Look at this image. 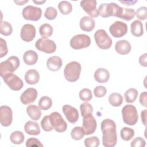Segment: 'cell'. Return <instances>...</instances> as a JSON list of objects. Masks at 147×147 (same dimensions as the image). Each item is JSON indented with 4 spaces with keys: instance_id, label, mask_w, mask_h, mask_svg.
<instances>
[{
    "instance_id": "7a4b0ae2",
    "label": "cell",
    "mask_w": 147,
    "mask_h": 147,
    "mask_svg": "<svg viewBox=\"0 0 147 147\" xmlns=\"http://www.w3.org/2000/svg\"><path fill=\"white\" fill-rule=\"evenodd\" d=\"M123 7L118 4L111 2L109 3H102L98 10V14L102 17L107 18L110 16H114L119 18L122 14Z\"/></svg>"
},
{
    "instance_id": "1f68e13d",
    "label": "cell",
    "mask_w": 147,
    "mask_h": 147,
    "mask_svg": "<svg viewBox=\"0 0 147 147\" xmlns=\"http://www.w3.org/2000/svg\"><path fill=\"white\" fill-rule=\"evenodd\" d=\"M10 140L13 144L19 145L21 144L24 142L25 140V136L21 131H15L11 134L10 136Z\"/></svg>"
},
{
    "instance_id": "74e56055",
    "label": "cell",
    "mask_w": 147,
    "mask_h": 147,
    "mask_svg": "<svg viewBox=\"0 0 147 147\" xmlns=\"http://www.w3.org/2000/svg\"><path fill=\"white\" fill-rule=\"evenodd\" d=\"M135 15L136 12L134 9L123 7V11L119 18L125 20L126 21H130L134 17Z\"/></svg>"
},
{
    "instance_id": "b9f144b4",
    "label": "cell",
    "mask_w": 147,
    "mask_h": 147,
    "mask_svg": "<svg viewBox=\"0 0 147 147\" xmlns=\"http://www.w3.org/2000/svg\"><path fill=\"white\" fill-rule=\"evenodd\" d=\"M41 126L44 131H50L52 130L53 127L51 123L49 115H46L42 118V121H41Z\"/></svg>"
},
{
    "instance_id": "2e32d148",
    "label": "cell",
    "mask_w": 147,
    "mask_h": 147,
    "mask_svg": "<svg viewBox=\"0 0 147 147\" xmlns=\"http://www.w3.org/2000/svg\"><path fill=\"white\" fill-rule=\"evenodd\" d=\"M97 123L92 115L83 117L82 127L84 130L85 135H90L94 133L96 129Z\"/></svg>"
},
{
    "instance_id": "ffe728a7",
    "label": "cell",
    "mask_w": 147,
    "mask_h": 147,
    "mask_svg": "<svg viewBox=\"0 0 147 147\" xmlns=\"http://www.w3.org/2000/svg\"><path fill=\"white\" fill-rule=\"evenodd\" d=\"M131 45L126 40H122L117 41L115 45L116 52L120 55H127L131 51Z\"/></svg>"
},
{
    "instance_id": "ab89813d",
    "label": "cell",
    "mask_w": 147,
    "mask_h": 147,
    "mask_svg": "<svg viewBox=\"0 0 147 147\" xmlns=\"http://www.w3.org/2000/svg\"><path fill=\"white\" fill-rule=\"evenodd\" d=\"M57 15V10L52 6L48 7L45 11L44 16L45 17L49 20H53L55 19Z\"/></svg>"
},
{
    "instance_id": "7bdbcfd3",
    "label": "cell",
    "mask_w": 147,
    "mask_h": 147,
    "mask_svg": "<svg viewBox=\"0 0 147 147\" xmlns=\"http://www.w3.org/2000/svg\"><path fill=\"white\" fill-rule=\"evenodd\" d=\"M136 16L140 20H145L147 18V8L145 6L139 7L136 12Z\"/></svg>"
},
{
    "instance_id": "816d5d0a",
    "label": "cell",
    "mask_w": 147,
    "mask_h": 147,
    "mask_svg": "<svg viewBox=\"0 0 147 147\" xmlns=\"http://www.w3.org/2000/svg\"><path fill=\"white\" fill-rule=\"evenodd\" d=\"M137 1H121V3H123V4H126V5L127 6H131V5H134V3H136Z\"/></svg>"
},
{
    "instance_id": "5bb4252c",
    "label": "cell",
    "mask_w": 147,
    "mask_h": 147,
    "mask_svg": "<svg viewBox=\"0 0 147 147\" xmlns=\"http://www.w3.org/2000/svg\"><path fill=\"white\" fill-rule=\"evenodd\" d=\"M36 34V30L34 26L30 24H26L21 28L20 36L24 41L30 42L34 38Z\"/></svg>"
},
{
    "instance_id": "f6af8a7d",
    "label": "cell",
    "mask_w": 147,
    "mask_h": 147,
    "mask_svg": "<svg viewBox=\"0 0 147 147\" xmlns=\"http://www.w3.org/2000/svg\"><path fill=\"white\" fill-rule=\"evenodd\" d=\"M26 146L27 147L32 146H37V147H43V145L41 142L36 138H29L26 141Z\"/></svg>"
},
{
    "instance_id": "d4e9b609",
    "label": "cell",
    "mask_w": 147,
    "mask_h": 147,
    "mask_svg": "<svg viewBox=\"0 0 147 147\" xmlns=\"http://www.w3.org/2000/svg\"><path fill=\"white\" fill-rule=\"evenodd\" d=\"M38 57L37 53L33 50H28L26 51L23 55L24 61L28 65L35 64L38 60Z\"/></svg>"
},
{
    "instance_id": "3957f363",
    "label": "cell",
    "mask_w": 147,
    "mask_h": 147,
    "mask_svg": "<svg viewBox=\"0 0 147 147\" xmlns=\"http://www.w3.org/2000/svg\"><path fill=\"white\" fill-rule=\"evenodd\" d=\"M82 67L77 61H71L68 63L64 69V75L65 79L69 82L77 81L80 75Z\"/></svg>"
},
{
    "instance_id": "e575fe53",
    "label": "cell",
    "mask_w": 147,
    "mask_h": 147,
    "mask_svg": "<svg viewBox=\"0 0 147 147\" xmlns=\"http://www.w3.org/2000/svg\"><path fill=\"white\" fill-rule=\"evenodd\" d=\"M85 135L84 130L83 127L76 126L73 128L71 131V136L75 140H80L84 137Z\"/></svg>"
},
{
    "instance_id": "f35d334b",
    "label": "cell",
    "mask_w": 147,
    "mask_h": 147,
    "mask_svg": "<svg viewBox=\"0 0 147 147\" xmlns=\"http://www.w3.org/2000/svg\"><path fill=\"white\" fill-rule=\"evenodd\" d=\"M79 96L80 99L85 102L90 101L92 98V94L91 91L87 88H83L79 92Z\"/></svg>"
},
{
    "instance_id": "52a82bcc",
    "label": "cell",
    "mask_w": 147,
    "mask_h": 147,
    "mask_svg": "<svg viewBox=\"0 0 147 147\" xmlns=\"http://www.w3.org/2000/svg\"><path fill=\"white\" fill-rule=\"evenodd\" d=\"M70 46L74 49H80L88 47L91 44L90 37L84 34L74 36L70 40Z\"/></svg>"
},
{
    "instance_id": "9c48e42d",
    "label": "cell",
    "mask_w": 147,
    "mask_h": 147,
    "mask_svg": "<svg viewBox=\"0 0 147 147\" xmlns=\"http://www.w3.org/2000/svg\"><path fill=\"white\" fill-rule=\"evenodd\" d=\"M36 48L40 51L50 54L54 53L56 50V45L55 42L51 40L40 38L35 43Z\"/></svg>"
},
{
    "instance_id": "f907efd6",
    "label": "cell",
    "mask_w": 147,
    "mask_h": 147,
    "mask_svg": "<svg viewBox=\"0 0 147 147\" xmlns=\"http://www.w3.org/2000/svg\"><path fill=\"white\" fill-rule=\"evenodd\" d=\"M141 118L142 124L146 127V110H144L141 113Z\"/></svg>"
},
{
    "instance_id": "8992f818",
    "label": "cell",
    "mask_w": 147,
    "mask_h": 147,
    "mask_svg": "<svg viewBox=\"0 0 147 147\" xmlns=\"http://www.w3.org/2000/svg\"><path fill=\"white\" fill-rule=\"evenodd\" d=\"M94 38L97 46L100 49H107L112 45V39L103 29L96 30L94 34Z\"/></svg>"
},
{
    "instance_id": "e0dca14e",
    "label": "cell",
    "mask_w": 147,
    "mask_h": 147,
    "mask_svg": "<svg viewBox=\"0 0 147 147\" xmlns=\"http://www.w3.org/2000/svg\"><path fill=\"white\" fill-rule=\"evenodd\" d=\"M62 111L67 119L71 123H75L79 118V113L77 109L71 105H65L62 107Z\"/></svg>"
},
{
    "instance_id": "d6a6232c",
    "label": "cell",
    "mask_w": 147,
    "mask_h": 147,
    "mask_svg": "<svg viewBox=\"0 0 147 147\" xmlns=\"http://www.w3.org/2000/svg\"><path fill=\"white\" fill-rule=\"evenodd\" d=\"M121 137L124 141H129L134 136V130L127 127L122 128L120 131Z\"/></svg>"
},
{
    "instance_id": "ba28073f",
    "label": "cell",
    "mask_w": 147,
    "mask_h": 147,
    "mask_svg": "<svg viewBox=\"0 0 147 147\" xmlns=\"http://www.w3.org/2000/svg\"><path fill=\"white\" fill-rule=\"evenodd\" d=\"M5 83L10 89L14 91H19L24 86L22 80L16 75L13 73H9L2 76Z\"/></svg>"
},
{
    "instance_id": "44dd1931",
    "label": "cell",
    "mask_w": 147,
    "mask_h": 147,
    "mask_svg": "<svg viewBox=\"0 0 147 147\" xmlns=\"http://www.w3.org/2000/svg\"><path fill=\"white\" fill-rule=\"evenodd\" d=\"M63 64L61 59L57 56L50 57L47 61V68L52 71H57L61 67Z\"/></svg>"
},
{
    "instance_id": "c3c4849f",
    "label": "cell",
    "mask_w": 147,
    "mask_h": 147,
    "mask_svg": "<svg viewBox=\"0 0 147 147\" xmlns=\"http://www.w3.org/2000/svg\"><path fill=\"white\" fill-rule=\"evenodd\" d=\"M146 100H147V92L146 91H144L140 94L139 100H140V104L145 107H147Z\"/></svg>"
},
{
    "instance_id": "60d3db41",
    "label": "cell",
    "mask_w": 147,
    "mask_h": 147,
    "mask_svg": "<svg viewBox=\"0 0 147 147\" xmlns=\"http://www.w3.org/2000/svg\"><path fill=\"white\" fill-rule=\"evenodd\" d=\"M99 140L97 137H88L84 140V145L86 147H97L99 145Z\"/></svg>"
},
{
    "instance_id": "4316f807",
    "label": "cell",
    "mask_w": 147,
    "mask_h": 147,
    "mask_svg": "<svg viewBox=\"0 0 147 147\" xmlns=\"http://www.w3.org/2000/svg\"><path fill=\"white\" fill-rule=\"evenodd\" d=\"M131 33L135 37H140L144 34L142 23L139 20L134 21L130 25Z\"/></svg>"
},
{
    "instance_id": "603a6c76",
    "label": "cell",
    "mask_w": 147,
    "mask_h": 147,
    "mask_svg": "<svg viewBox=\"0 0 147 147\" xmlns=\"http://www.w3.org/2000/svg\"><path fill=\"white\" fill-rule=\"evenodd\" d=\"M25 80L26 82L30 85L37 84L40 80V75L36 69H32L26 72L25 74Z\"/></svg>"
},
{
    "instance_id": "8fae6325",
    "label": "cell",
    "mask_w": 147,
    "mask_h": 147,
    "mask_svg": "<svg viewBox=\"0 0 147 147\" xmlns=\"http://www.w3.org/2000/svg\"><path fill=\"white\" fill-rule=\"evenodd\" d=\"M22 14L25 20L37 21L41 17L42 10L40 7L29 5L23 9Z\"/></svg>"
},
{
    "instance_id": "8d00e7d4",
    "label": "cell",
    "mask_w": 147,
    "mask_h": 147,
    "mask_svg": "<svg viewBox=\"0 0 147 147\" xmlns=\"http://www.w3.org/2000/svg\"><path fill=\"white\" fill-rule=\"evenodd\" d=\"M13 32L11 25L7 21H1L0 24V33L1 34L7 36L10 35Z\"/></svg>"
},
{
    "instance_id": "f1b7e54d",
    "label": "cell",
    "mask_w": 147,
    "mask_h": 147,
    "mask_svg": "<svg viewBox=\"0 0 147 147\" xmlns=\"http://www.w3.org/2000/svg\"><path fill=\"white\" fill-rule=\"evenodd\" d=\"M138 92L135 88H131L126 90L124 94L125 101L127 103H133L138 96Z\"/></svg>"
},
{
    "instance_id": "f546056e",
    "label": "cell",
    "mask_w": 147,
    "mask_h": 147,
    "mask_svg": "<svg viewBox=\"0 0 147 147\" xmlns=\"http://www.w3.org/2000/svg\"><path fill=\"white\" fill-rule=\"evenodd\" d=\"M53 28L48 24H44L39 28L40 34L42 38H47L50 37L53 33Z\"/></svg>"
},
{
    "instance_id": "d590c367",
    "label": "cell",
    "mask_w": 147,
    "mask_h": 147,
    "mask_svg": "<svg viewBox=\"0 0 147 147\" xmlns=\"http://www.w3.org/2000/svg\"><path fill=\"white\" fill-rule=\"evenodd\" d=\"M52 105V99L47 96H42L38 102V107L42 110H47L49 109Z\"/></svg>"
},
{
    "instance_id": "db71d44e",
    "label": "cell",
    "mask_w": 147,
    "mask_h": 147,
    "mask_svg": "<svg viewBox=\"0 0 147 147\" xmlns=\"http://www.w3.org/2000/svg\"><path fill=\"white\" fill-rule=\"evenodd\" d=\"M34 3H37V4H38V5H41L42 3H44V2H45V1H33Z\"/></svg>"
},
{
    "instance_id": "836d02e7",
    "label": "cell",
    "mask_w": 147,
    "mask_h": 147,
    "mask_svg": "<svg viewBox=\"0 0 147 147\" xmlns=\"http://www.w3.org/2000/svg\"><path fill=\"white\" fill-rule=\"evenodd\" d=\"M80 110L83 117H86L92 115L93 108L91 105L88 102H84L80 105Z\"/></svg>"
},
{
    "instance_id": "ac0fdd59",
    "label": "cell",
    "mask_w": 147,
    "mask_h": 147,
    "mask_svg": "<svg viewBox=\"0 0 147 147\" xmlns=\"http://www.w3.org/2000/svg\"><path fill=\"white\" fill-rule=\"evenodd\" d=\"M38 95L36 89L34 88H28L25 90L20 96V100L24 105H28L35 101Z\"/></svg>"
},
{
    "instance_id": "9a60e30c",
    "label": "cell",
    "mask_w": 147,
    "mask_h": 147,
    "mask_svg": "<svg viewBox=\"0 0 147 147\" xmlns=\"http://www.w3.org/2000/svg\"><path fill=\"white\" fill-rule=\"evenodd\" d=\"M96 3L95 0H84L80 2V6L91 17L96 18L99 16Z\"/></svg>"
},
{
    "instance_id": "83f0119b",
    "label": "cell",
    "mask_w": 147,
    "mask_h": 147,
    "mask_svg": "<svg viewBox=\"0 0 147 147\" xmlns=\"http://www.w3.org/2000/svg\"><path fill=\"white\" fill-rule=\"evenodd\" d=\"M109 102L111 106L118 107L121 106L123 102V97L121 94L118 92H113L109 95Z\"/></svg>"
},
{
    "instance_id": "7402d4cb",
    "label": "cell",
    "mask_w": 147,
    "mask_h": 147,
    "mask_svg": "<svg viewBox=\"0 0 147 147\" xmlns=\"http://www.w3.org/2000/svg\"><path fill=\"white\" fill-rule=\"evenodd\" d=\"M95 80L100 83L107 82L110 78V74L107 69L103 68H98L94 72Z\"/></svg>"
},
{
    "instance_id": "ee69618b",
    "label": "cell",
    "mask_w": 147,
    "mask_h": 147,
    "mask_svg": "<svg viewBox=\"0 0 147 147\" xmlns=\"http://www.w3.org/2000/svg\"><path fill=\"white\" fill-rule=\"evenodd\" d=\"M107 93V89L102 86H98L94 90V94L97 98H102Z\"/></svg>"
},
{
    "instance_id": "f5cc1de1",
    "label": "cell",
    "mask_w": 147,
    "mask_h": 147,
    "mask_svg": "<svg viewBox=\"0 0 147 147\" xmlns=\"http://www.w3.org/2000/svg\"><path fill=\"white\" fill-rule=\"evenodd\" d=\"M28 1H14V2L15 3H16L18 5H24V3H26V2H28Z\"/></svg>"
},
{
    "instance_id": "d6986e66",
    "label": "cell",
    "mask_w": 147,
    "mask_h": 147,
    "mask_svg": "<svg viewBox=\"0 0 147 147\" xmlns=\"http://www.w3.org/2000/svg\"><path fill=\"white\" fill-rule=\"evenodd\" d=\"M79 25L82 30L89 32L94 29L95 22L92 17L90 16H84L80 19Z\"/></svg>"
},
{
    "instance_id": "7dc6e473",
    "label": "cell",
    "mask_w": 147,
    "mask_h": 147,
    "mask_svg": "<svg viewBox=\"0 0 147 147\" xmlns=\"http://www.w3.org/2000/svg\"><path fill=\"white\" fill-rule=\"evenodd\" d=\"M8 52V49L6 41L2 38H0V57L6 56Z\"/></svg>"
},
{
    "instance_id": "277c9868",
    "label": "cell",
    "mask_w": 147,
    "mask_h": 147,
    "mask_svg": "<svg viewBox=\"0 0 147 147\" xmlns=\"http://www.w3.org/2000/svg\"><path fill=\"white\" fill-rule=\"evenodd\" d=\"M122 115L123 122L128 125H134L138 120L137 110L132 105L124 106L122 109Z\"/></svg>"
},
{
    "instance_id": "484cf974",
    "label": "cell",
    "mask_w": 147,
    "mask_h": 147,
    "mask_svg": "<svg viewBox=\"0 0 147 147\" xmlns=\"http://www.w3.org/2000/svg\"><path fill=\"white\" fill-rule=\"evenodd\" d=\"M28 115L34 121L38 120L41 116V109L35 105H30L26 108Z\"/></svg>"
},
{
    "instance_id": "cb8c5ba5",
    "label": "cell",
    "mask_w": 147,
    "mask_h": 147,
    "mask_svg": "<svg viewBox=\"0 0 147 147\" xmlns=\"http://www.w3.org/2000/svg\"><path fill=\"white\" fill-rule=\"evenodd\" d=\"M24 130L29 135L37 136L40 133V128L38 124L32 121H29L25 124Z\"/></svg>"
},
{
    "instance_id": "5b68a950",
    "label": "cell",
    "mask_w": 147,
    "mask_h": 147,
    "mask_svg": "<svg viewBox=\"0 0 147 147\" xmlns=\"http://www.w3.org/2000/svg\"><path fill=\"white\" fill-rule=\"evenodd\" d=\"M20 64V59L16 56H10L6 60L1 62L0 64L1 76L14 72L19 67Z\"/></svg>"
},
{
    "instance_id": "4fadbf2b",
    "label": "cell",
    "mask_w": 147,
    "mask_h": 147,
    "mask_svg": "<svg viewBox=\"0 0 147 147\" xmlns=\"http://www.w3.org/2000/svg\"><path fill=\"white\" fill-rule=\"evenodd\" d=\"M13 121V112L11 109L7 106H1L0 107V122L2 126H9Z\"/></svg>"
},
{
    "instance_id": "681fc988",
    "label": "cell",
    "mask_w": 147,
    "mask_h": 147,
    "mask_svg": "<svg viewBox=\"0 0 147 147\" xmlns=\"http://www.w3.org/2000/svg\"><path fill=\"white\" fill-rule=\"evenodd\" d=\"M147 53H145L139 57V63L141 66L146 67L147 66Z\"/></svg>"
},
{
    "instance_id": "6da1fadb",
    "label": "cell",
    "mask_w": 147,
    "mask_h": 147,
    "mask_svg": "<svg viewBox=\"0 0 147 147\" xmlns=\"http://www.w3.org/2000/svg\"><path fill=\"white\" fill-rule=\"evenodd\" d=\"M102 131V144L106 147H113L117 142L116 125L114 121L110 119L103 120L100 125Z\"/></svg>"
},
{
    "instance_id": "bcb514c9",
    "label": "cell",
    "mask_w": 147,
    "mask_h": 147,
    "mask_svg": "<svg viewBox=\"0 0 147 147\" xmlns=\"http://www.w3.org/2000/svg\"><path fill=\"white\" fill-rule=\"evenodd\" d=\"M130 145L131 147H144L146 145V142L143 138L137 137L133 139Z\"/></svg>"
},
{
    "instance_id": "30bf717a",
    "label": "cell",
    "mask_w": 147,
    "mask_h": 147,
    "mask_svg": "<svg viewBox=\"0 0 147 147\" xmlns=\"http://www.w3.org/2000/svg\"><path fill=\"white\" fill-rule=\"evenodd\" d=\"M49 116L51 123L57 132L63 133L67 130V124L60 113L53 112Z\"/></svg>"
},
{
    "instance_id": "4dcf8cb0",
    "label": "cell",
    "mask_w": 147,
    "mask_h": 147,
    "mask_svg": "<svg viewBox=\"0 0 147 147\" xmlns=\"http://www.w3.org/2000/svg\"><path fill=\"white\" fill-rule=\"evenodd\" d=\"M58 8L60 13L64 15H67L72 10V6L70 2L67 1H62L58 4Z\"/></svg>"
},
{
    "instance_id": "7c38bea8",
    "label": "cell",
    "mask_w": 147,
    "mask_h": 147,
    "mask_svg": "<svg viewBox=\"0 0 147 147\" xmlns=\"http://www.w3.org/2000/svg\"><path fill=\"white\" fill-rule=\"evenodd\" d=\"M109 32L115 38L122 37L127 32V25L123 22L117 21L110 25Z\"/></svg>"
}]
</instances>
